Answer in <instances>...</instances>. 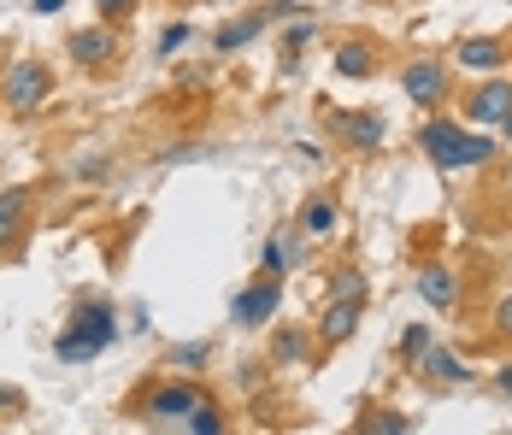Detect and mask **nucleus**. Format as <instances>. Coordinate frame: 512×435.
<instances>
[{
	"instance_id": "11",
	"label": "nucleus",
	"mask_w": 512,
	"mask_h": 435,
	"mask_svg": "<svg viewBox=\"0 0 512 435\" xmlns=\"http://www.w3.org/2000/svg\"><path fill=\"white\" fill-rule=\"evenodd\" d=\"M412 289H418L424 306H436V312H454V306H460V277H454V265H448V259H418Z\"/></svg>"
},
{
	"instance_id": "12",
	"label": "nucleus",
	"mask_w": 512,
	"mask_h": 435,
	"mask_svg": "<svg viewBox=\"0 0 512 435\" xmlns=\"http://www.w3.org/2000/svg\"><path fill=\"white\" fill-rule=\"evenodd\" d=\"M365 306L371 300H324V312H318V330L312 336L324 341V347H342V341L359 336V318H365Z\"/></svg>"
},
{
	"instance_id": "9",
	"label": "nucleus",
	"mask_w": 512,
	"mask_h": 435,
	"mask_svg": "<svg viewBox=\"0 0 512 435\" xmlns=\"http://www.w3.org/2000/svg\"><path fill=\"white\" fill-rule=\"evenodd\" d=\"M507 112H512V77H501V71H489V83H477L465 95V118L483 124V130H501Z\"/></svg>"
},
{
	"instance_id": "27",
	"label": "nucleus",
	"mask_w": 512,
	"mask_h": 435,
	"mask_svg": "<svg viewBox=\"0 0 512 435\" xmlns=\"http://www.w3.org/2000/svg\"><path fill=\"white\" fill-rule=\"evenodd\" d=\"M71 177H77V183H101V177H106V159H101V153L77 159V165H71Z\"/></svg>"
},
{
	"instance_id": "18",
	"label": "nucleus",
	"mask_w": 512,
	"mask_h": 435,
	"mask_svg": "<svg viewBox=\"0 0 512 435\" xmlns=\"http://www.w3.org/2000/svg\"><path fill=\"white\" fill-rule=\"evenodd\" d=\"M324 300H371V271H359V265L330 271L324 277Z\"/></svg>"
},
{
	"instance_id": "33",
	"label": "nucleus",
	"mask_w": 512,
	"mask_h": 435,
	"mask_svg": "<svg viewBox=\"0 0 512 435\" xmlns=\"http://www.w3.org/2000/svg\"><path fill=\"white\" fill-rule=\"evenodd\" d=\"M501 130H507V142H512V112H507V124H501Z\"/></svg>"
},
{
	"instance_id": "2",
	"label": "nucleus",
	"mask_w": 512,
	"mask_h": 435,
	"mask_svg": "<svg viewBox=\"0 0 512 435\" xmlns=\"http://www.w3.org/2000/svg\"><path fill=\"white\" fill-rule=\"evenodd\" d=\"M112 341H118L112 300H77L71 318H65V330H59V341H53V353H59V365H95Z\"/></svg>"
},
{
	"instance_id": "24",
	"label": "nucleus",
	"mask_w": 512,
	"mask_h": 435,
	"mask_svg": "<svg viewBox=\"0 0 512 435\" xmlns=\"http://www.w3.org/2000/svg\"><path fill=\"white\" fill-rule=\"evenodd\" d=\"M430 341H436V330H430L424 318H418V324H407V330H401V365H418V359L430 353Z\"/></svg>"
},
{
	"instance_id": "14",
	"label": "nucleus",
	"mask_w": 512,
	"mask_h": 435,
	"mask_svg": "<svg viewBox=\"0 0 512 435\" xmlns=\"http://www.w3.org/2000/svg\"><path fill=\"white\" fill-rule=\"evenodd\" d=\"M454 59H460L465 71H501L507 65V42L501 36H460L454 42Z\"/></svg>"
},
{
	"instance_id": "21",
	"label": "nucleus",
	"mask_w": 512,
	"mask_h": 435,
	"mask_svg": "<svg viewBox=\"0 0 512 435\" xmlns=\"http://www.w3.org/2000/svg\"><path fill=\"white\" fill-rule=\"evenodd\" d=\"M189 42H195V24H189V18H171V24H165V30H159L154 53H159V59H177V53L189 48Z\"/></svg>"
},
{
	"instance_id": "5",
	"label": "nucleus",
	"mask_w": 512,
	"mask_h": 435,
	"mask_svg": "<svg viewBox=\"0 0 512 435\" xmlns=\"http://www.w3.org/2000/svg\"><path fill=\"white\" fill-rule=\"evenodd\" d=\"M318 118H324V130H330L336 142L354 147V153H377L383 136H389L383 112H371V106H318Z\"/></svg>"
},
{
	"instance_id": "6",
	"label": "nucleus",
	"mask_w": 512,
	"mask_h": 435,
	"mask_svg": "<svg viewBox=\"0 0 512 435\" xmlns=\"http://www.w3.org/2000/svg\"><path fill=\"white\" fill-rule=\"evenodd\" d=\"M401 89H407V100L418 106V112H442L448 95H454L442 59H407V65H401Z\"/></svg>"
},
{
	"instance_id": "22",
	"label": "nucleus",
	"mask_w": 512,
	"mask_h": 435,
	"mask_svg": "<svg viewBox=\"0 0 512 435\" xmlns=\"http://www.w3.org/2000/svg\"><path fill=\"white\" fill-rule=\"evenodd\" d=\"M165 359H171L177 371H189V377H195V371H206V359H212V341H177Z\"/></svg>"
},
{
	"instance_id": "4",
	"label": "nucleus",
	"mask_w": 512,
	"mask_h": 435,
	"mask_svg": "<svg viewBox=\"0 0 512 435\" xmlns=\"http://www.w3.org/2000/svg\"><path fill=\"white\" fill-rule=\"evenodd\" d=\"M53 100V65L36 53H18L6 71H0V106L18 112V118H36Z\"/></svg>"
},
{
	"instance_id": "20",
	"label": "nucleus",
	"mask_w": 512,
	"mask_h": 435,
	"mask_svg": "<svg viewBox=\"0 0 512 435\" xmlns=\"http://www.w3.org/2000/svg\"><path fill=\"white\" fill-rule=\"evenodd\" d=\"M371 71H377V48H371V42H342V48H336V77L359 83V77H371Z\"/></svg>"
},
{
	"instance_id": "30",
	"label": "nucleus",
	"mask_w": 512,
	"mask_h": 435,
	"mask_svg": "<svg viewBox=\"0 0 512 435\" xmlns=\"http://www.w3.org/2000/svg\"><path fill=\"white\" fill-rule=\"evenodd\" d=\"M18 412H24V394L0 383V424H6V418H18Z\"/></svg>"
},
{
	"instance_id": "23",
	"label": "nucleus",
	"mask_w": 512,
	"mask_h": 435,
	"mask_svg": "<svg viewBox=\"0 0 512 435\" xmlns=\"http://www.w3.org/2000/svg\"><path fill=\"white\" fill-rule=\"evenodd\" d=\"M183 430H189V435H224V406H218V400L206 394L201 406L189 412V424H183Z\"/></svg>"
},
{
	"instance_id": "7",
	"label": "nucleus",
	"mask_w": 512,
	"mask_h": 435,
	"mask_svg": "<svg viewBox=\"0 0 512 435\" xmlns=\"http://www.w3.org/2000/svg\"><path fill=\"white\" fill-rule=\"evenodd\" d=\"M30 230H36V189L30 183H6L0 189V253H18Z\"/></svg>"
},
{
	"instance_id": "16",
	"label": "nucleus",
	"mask_w": 512,
	"mask_h": 435,
	"mask_svg": "<svg viewBox=\"0 0 512 435\" xmlns=\"http://www.w3.org/2000/svg\"><path fill=\"white\" fill-rule=\"evenodd\" d=\"M312 330H301V324H277L271 330V365H307L312 359Z\"/></svg>"
},
{
	"instance_id": "28",
	"label": "nucleus",
	"mask_w": 512,
	"mask_h": 435,
	"mask_svg": "<svg viewBox=\"0 0 512 435\" xmlns=\"http://www.w3.org/2000/svg\"><path fill=\"white\" fill-rule=\"evenodd\" d=\"M95 12H101L106 24H124V18L136 12V0H95Z\"/></svg>"
},
{
	"instance_id": "17",
	"label": "nucleus",
	"mask_w": 512,
	"mask_h": 435,
	"mask_svg": "<svg viewBox=\"0 0 512 435\" xmlns=\"http://www.w3.org/2000/svg\"><path fill=\"white\" fill-rule=\"evenodd\" d=\"M336 224H342V206H336L330 194H312L307 206H301V236H312V242L336 236Z\"/></svg>"
},
{
	"instance_id": "31",
	"label": "nucleus",
	"mask_w": 512,
	"mask_h": 435,
	"mask_svg": "<svg viewBox=\"0 0 512 435\" xmlns=\"http://www.w3.org/2000/svg\"><path fill=\"white\" fill-rule=\"evenodd\" d=\"M30 12L36 18H53V12H65V0H30Z\"/></svg>"
},
{
	"instance_id": "15",
	"label": "nucleus",
	"mask_w": 512,
	"mask_h": 435,
	"mask_svg": "<svg viewBox=\"0 0 512 435\" xmlns=\"http://www.w3.org/2000/svg\"><path fill=\"white\" fill-rule=\"evenodd\" d=\"M265 24H271V6H265V12H248V18H236V24L224 18V24L212 30V48H218L224 59H230V53H242V48H248L254 36H265Z\"/></svg>"
},
{
	"instance_id": "8",
	"label": "nucleus",
	"mask_w": 512,
	"mask_h": 435,
	"mask_svg": "<svg viewBox=\"0 0 512 435\" xmlns=\"http://www.w3.org/2000/svg\"><path fill=\"white\" fill-rule=\"evenodd\" d=\"M277 306H283V277H265V271H259L248 289H236L230 318H236L242 330H259V324H271V318H277Z\"/></svg>"
},
{
	"instance_id": "10",
	"label": "nucleus",
	"mask_w": 512,
	"mask_h": 435,
	"mask_svg": "<svg viewBox=\"0 0 512 435\" xmlns=\"http://www.w3.org/2000/svg\"><path fill=\"white\" fill-rule=\"evenodd\" d=\"M65 53H71V65H83V71H106L112 59H118V36H112V24H83V30H71L65 36Z\"/></svg>"
},
{
	"instance_id": "29",
	"label": "nucleus",
	"mask_w": 512,
	"mask_h": 435,
	"mask_svg": "<svg viewBox=\"0 0 512 435\" xmlns=\"http://www.w3.org/2000/svg\"><path fill=\"white\" fill-rule=\"evenodd\" d=\"M495 336L512 341V289L501 294V300H495Z\"/></svg>"
},
{
	"instance_id": "32",
	"label": "nucleus",
	"mask_w": 512,
	"mask_h": 435,
	"mask_svg": "<svg viewBox=\"0 0 512 435\" xmlns=\"http://www.w3.org/2000/svg\"><path fill=\"white\" fill-rule=\"evenodd\" d=\"M495 388H501V394H512V365H501V371H495Z\"/></svg>"
},
{
	"instance_id": "26",
	"label": "nucleus",
	"mask_w": 512,
	"mask_h": 435,
	"mask_svg": "<svg viewBox=\"0 0 512 435\" xmlns=\"http://www.w3.org/2000/svg\"><path fill=\"white\" fill-rule=\"evenodd\" d=\"M312 42H318V24H312V18H295V24L283 30V48H289V65H295V53H307Z\"/></svg>"
},
{
	"instance_id": "25",
	"label": "nucleus",
	"mask_w": 512,
	"mask_h": 435,
	"mask_svg": "<svg viewBox=\"0 0 512 435\" xmlns=\"http://www.w3.org/2000/svg\"><path fill=\"white\" fill-rule=\"evenodd\" d=\"M259 271H265V277H283V271H289V242H283V236H265V242H259Z\"/></svg>"
},
{
	"instance_id": "3",
	"label": "nucleus",
	"mask_w": 512,
	"mask_h": 435,
	"mask_svg": "<svg viewBox=\"0 0 512 435\" xmlns=\"http://www.w3.org/2000/svg\"><path fill=\"white\" fill-rule=\"evenodd\" d=\"M201 400H206V388L195 383L189 371H177V377H159V383L142 388V394L130 400V418H142V424H154V430H183Z\"/></svg>"
},
{
	"instance_id": "13",
	"label": "nucleus",
	"mask_w": 512,
	"mask_h": 435,
	"mask_svg": "<svg viewBox=\"0 0 512 435\" xmlns=\"http://www.w3.org/2000/svg\"><path fill=\"white\" fill-rule=\"evenodd\" d=\"M412 371H418V377H430V383H442V388L471 383V365H465L454 347H436V341H430V353H424V359H418Z\"/></svg>"
},
{
	"instance_id": "1",
	"label": "nucleus",
	"mask_w": 512,
	"mask_h": 435,
	"mask_svg": "<svg viewBox=\"0 0 512 435\" xmlns=\"http://www.w3.org/2000/svg\"><path fill=\"white\" fill-rule=\"evenodd\" d=\"M418 147L430 153V165L436 171H477V165H489L501 147L495 136H483V130H465L460 118H448V112H430L424 124H418Z\"/></svg>"
},
{
	"instance_id": "19",
	"label": "nucleus",
	"mask_w": 512,
	"mask_h": 435,
	"mask_svg": "<svg viewBox=\"0 0 512 435\" xmlns=\"http://www.w3.org/2000/svg\"><path fill=\"white\" fill-rule=\"evenodd\" d=\"M412 430H418V418L412 412H395V406H371L359 418V435H412Z\"/></svg>"
}]
</instances>
